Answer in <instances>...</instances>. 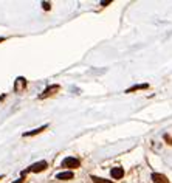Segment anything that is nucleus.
Segmentation results:
<instances>
[{"label": "nucleus", "mask_w": 172, "mask_h": 183, "mask_svg": "<svg viewBox=\"0 0 172 183\" xmlns=\"http://www.w3.org/2000/svg\"><path fill=\"white\" fill-rule=\"evenodd\" d=\"M62 166L64 168H70V169H76V168L81 166V162L78 158H75V157H67L62 162Z\"/></svg>", "instance_id": "2"}, {"label": "nucleus", "mask_w": 172, "mask_h": 183, "mask_svg": "<svg viewBox=\"0 0 172 183\" xmlns=\"http://www.w3.org/2000/svg\"><path fill=\"white\" fill-rule=\"evenodd\" d=\"M73 177H75V174H73L71 171L61 172V174H58V175H56V178H58V180H71Z\"/></svg>", "instance_id": "6"}, {"label": "nucleus", "mask_w": 172, "mask_h": 183, "mask_svg": "<svg viewBox=\"0 0 172 183\" xmlns=\"http://www.w3.org/2000/svg\"><path fill=\"white\" fill-rule=\"evenodd\" d=\"M23 181H25V178H19V180H16L14 183H23Z\"/></svg>", "instance_id": "12"}, {"label": "nucleus", "mask_w": 172, "mask_h": 183, "mask_svg": "<svg viewBox=\"0 0 172 183\" xmlns=\"http://www.w3.org/2000/svg\"><path fill=\"white\" fill-rule=\"evenodd\" d=\"M110 174H112V177L115 180H119V178L124 177V169H122V168H112Z\"/></svg>", "instance_id": "4"}, {"label": "nucleus", "mask_w": 172, "mask_h": 183, "mask_svg": "<svg viewBox=\"0 0 172 183\" xmlns=\"http://www.w3.org/2000/svg\"><path fill=\"white\" fill-rule=\"evenodd\" d=\"M59 90H61V87H59L58 84H54V85H50V87H47V88L43 90V93H42L39 98H40V99H45V98H48V96H51V95L58 93Z\"/></svg>", "instance_id": "3"}, {"label": "nucleus", "mask_w": 172, "mask_h": 183, "mask_svg": "<svg viewBox=\"0 0 172 183\" xmlns=\"http://www.w3.org/2000/svg\"><path fill=\"white\" fill-rule=\"evenodd\" d=\"M47 166H48V165H47V162H43V160H42V162H39V163L31 165L28 171H23V172H22V175H27V172H42V171H45V169H47Z\"/></svg>", "instance_id": "1"}, {"label": "nucleus", "mask_w": 172, "mask_h": 183, "mask_svg": "<svg viewBox=\"0 0 172 183\" xmlns=\"http://www.w3.org/2000/svg\"><path fill=\"white\" fill-rule=\"evenodd\" d=\"M147 87H149L147 84H138V85H133V87L127 88L126 93H132V92H135V90H143V88H147Z\"/></svg>", "instance_id": "8"}, {"label": "nucleus", "mask_w": 172, "mask_h": 183, "mask_svg": "<svg viewBox=\"0 0 172 183\" xmlns=\"http://www.w3.org/2000/svg\"><path fill=\"white\" fill-rule=\"evenodd\" d=\"M152 180H154V183H169L167 177L163 175V174H158V172H154V174H152Z\"/></svg>", "instance_id": "5"}, {"label": "nucleus", "mask_w": 172, "mask_h": 183, "mask_svg": "<svg viewBox=\"0 0 172 183\" xmlns=\"http://www.w3.org/2000/svg\"><path fill=\"white\" fill-rule=\"evenodd\" d=\"M47 127H48V126H47V124H43V126H40V127H37V129L31 130V132H27V133H23V136H33V135H36V133H40V132H43Z\"/></svg>", "instance_id": "7"}, {"label": "nucleus", "mask_w": 172, "mask_h": 183, "mask_svg": "<svg viewBox=\"0 0 172 183\" xmlns=\"http://www.w3.org/2000/svg\"><path fill=\"white\" fill-rule=\"evenodd\" d=\"M3 40H5V39H3V37H0V42H3Z\"/></svg>", "instance_id": "13"}, {"label": "nucleus", "mask_w": 172, "mask_h": 183, "mask_svg": "<svg viewBox=\"0 0 172 183\" xmlns=\"http://www.w3.org/2000/svg\"><path fill=\"white\" fill-rule=\"evenodd\" d=\"M42 6H43V9H45V11H48V9L51 8V3H48V2H43V3H42Z\"/></svg>", "instance_id": "10"}, {"label": "nucleus", "mask_w": 172, "mask_h": 183, "mask_svg": "<svg viewBox=\"0 0 172 183\" xmlns=\"http://www.w3.org/2000/svg\"><path fill=\"white\" fill-rule=\"evenodd\" d=\"M92 180L93 183H113L110 180H106V178H101V177H96V175H92Z\"/></svg>", "instance_id": "9"}, {"label": "nucleus", "mask_w": 172, "mask_h": 183, "mask_svg": "<svg viewBox=\"0 0 172 183\" xmlns=\"http://www.w3.org/2000/svg\"><path fill=\"white\" fill-rule=\"evenodd\" d=\"M164 140H166V141H167L169 144H172V138H170L169 135H164Z\"/></svg>", "instance_id": "11"}]
</instances>
